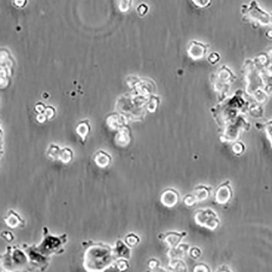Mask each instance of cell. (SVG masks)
I'll list each match as a JSON object with an SVG mask.
<instances>
[{
    "label": "cell",
    "instance_id": "1",
    "mask_svg": "<svg viewBox=\"0 0 272 272\" xmlns=\"http://www.w3.org/2000/svg\"><path fill=\"white\" fill-rule=\"evenodd\" d=\"M83 266L87 272H102L107 270L116 261L110 245L92 240L83 242Z\"/></svg>",
    "mask_w": 272,
    "mask_h": 272
},
{
    "label": "cell",
    "instance_id": "18",
    "mask_svg": "<svg viewBox=\"0 0 272 272\" xmlns=\"http://www.w3.org/2000/svg\"><path fill=\"white\" fill-rule=\"evenodd\" d=\"M188 253L189 254L191 258L196 260L200 258L202 255V251L200 248L195 247L191 248H190Z\"/></svg>",
    "mask_w": 272,
    "mask_h": 272
},
{
    "label": "cell",
    "instance_id": "8",
    "mask_svg": "<svg viewBox=\"0 0 272 272\" xmlns=\"http://www.w3.org/2000/svg\"><path fill=\"white\" fill-rule=\"evenodd\" d=\"M2 219L5 224L10 229L17 228H24L26 226L25 219L13 209H10Z\"/></svg>",
    "mask_w": 272,
    "mask_h": 272
},
{
    "label": "cell",
    "instance_id": "12",
    "mask_svg": "<svg viewBox=\"0 0 272 272\" xmlns=\"http://www.w3.org/2000/svg\"><path fill=\"white\" fill-rule=\"evenodd\" d=\"M190 249V245L187 243H180L178 246L170 248L167 256L170 259V260L175 259H181L184 258V256L188 253Z\"/></svg>",
    "mask_w": 272,
    "mask_h": 272
},
{
    "label": "cell",
    "instance_id": "21",
    "mask_svg": "<svg viewBox=\"0 0 272 272\" xmlns=\"http://www.w3.org/2000/svg\"><path fill=\"white\" fill-rule=\"evenodd\" d=\"M148 267L150 269L156 271V270H162V271H165L164 269H160V262L159 261L156 259H151L149 261Z\"/></svg>",
    "mask_w": 272,
    "mask_h": 272
},
{
    "label": "cell",
    "instance_id": "5",
    "mask_svg": "<svg viewBox=\"0 0 272 272\" xmlns=\"http://www.w3.org/2000/svg\"><path fill=\"white\" fill-rule=\"evenodd\" d=\"M194 219L196 223L201 227L214 231L219 226V220L217 213L211 208L200 209L195 214Z\"/></svg>",
    "mask_w": 272,
    "mask_h": 272
},
{
    "label": "cell",
    "instance_id": "4",
    "mask_svg": "<svg viewBox=\"0 0 272 272\" xmlns=\"http://www.w3.org/2000/svg\"><path fill=\"white\" fill-rule=\"evenodd\" d=\"M22 246L28 256L30 271L39 270L44 272L48 269L50 257L44 256L36 251L34 247L35 244L29 245L24 243Z\"/></svg>",
    "mask_w": 272,
    "mask_h": 272
},
{
    "label": "cell",
    "instance_id": "6",
    "mask_svg": "<svg viewBox=\"0 0 272 272\" xmlns=\"http://www.w3.org/2000/svg\"><path fill=\"white\" fill-rule=\"evenodd\" d=\"M233 197V188L229 180L219 186L214 195V200L219 205H224L228 204Z\"/></svg>",
    "mask_w": 272,
    "mask_h": 272
},
{
    "label": "cell",
    "instance_id": "9",
    "mask_svg": "<svg viewBox=\"0 0 272 272\" xmlns=\"http://www.w3.org/2000/svg\"><path fill=\"white\" fill-rule=\"evenodd\" d=\"M160 201L164 206L169 208L173 207L179 202V193L173 188H169L162 192Z\"/></svg>",
    "mask_w": 272,
    "mask_h": 272
},
{
    "label": "cell",
    "instance_id": "19",
    "mask_svg": "<svg viewBox=\"0 0 272 272\" xmlns=\"http://www.w3.org/2000/svg\"><path fill=\"white\" fill-rule=\"evenodd\" d=\"M1 237L8 243H12L15 239L13 234L12 232L6 231V230L1 232Z\"/></svg>",
    "mask_w": 272,
    "mask_h": 272
},
{
    "label": "cell",
    "instance_id": "2",
    "mask_svg": "<svg viewBox=\"0 0 272 272\" xmlns=\"http://www.w3.org/2000/svg\"><path fill=\"white\" fill-rule=\"evenodd\" d=\"M0 260L1 267L5 270L30 271L28 256L19 245L8 246Z\"/></svg>",
    "mask_w": 272,
    "mask_h": 272
},
{
    "label": "cell",
    "instance_id": "3",
    "mask_svg": "<svg viewBox=\"0 0 272 272\" xmlns=\"http://www.w3.org/2000/svg\"><path fill=\"white\" fill-rule=\"evenodd\" d=\"M43 238L40 243L36 245L35 249L41 254L50 257L53 255H60L65 252V245L68 242V235L64 234L55 236L50 233L48 227L43 228Z\"/></svg>",
    "mask_w": 272,
    "mask_h": 272
},
{
    "label": "cell",
    "instance_id": "16",
    "mask_svg": "<svg viewBox=\"0 0 272 272\" xmlns=\"http://www.w3.org/2000/svg\"><path fill=\"white\" fill-rule=\"evenodd\" d=\"M169 266L171 269L177 271H186V264L181 259H175L170 260Z\"/></svg>",
    "mask_w": 272,
    "mask_h": 272
},
{
    "label": "cell",
    "instance_id": "20",
    "mask_svg": "<svg viewBox=\"0 0 272 272\" xmlns=\"http://www.w3.org/2000/svg\"><path fill=\"white\" fill-rule=\"evenodd\" d=\"M193 3L198 7H207L211 4L212 0H192Z\"/></svg>",
    "mask_w": 272,
    "mask_h": 272
},
{
    "label": "cell",
    "instance_id": "23",
    "mask_svg": "<svg viewBox=\"0 0 272 272\" xmlns=\"http://www.w3.org/2000/svg\"><path fill=\"white\" fill-rule=\"evenodd\" d=\"M210 269L208 267L203 264H200L196 265L193 271L194 272H210Z\"/></svg>",
    "mask_w": 272,
    "mask_h": 272
},
{
    "label": "cell",
    "instance_id": "15",
    "mask_svg": "<svg viewBox=\"0 0 272 272\" xmlns=\"http://www.w3.org/2000/svg\"><path fill=\"white\" fill-rule=\"evenodd\" d=\"M124 242L130 248H133L139 244L140 239L138 235L132 233L128 234L125 237Z\"/></svg>",
    "mask_w": 272,
    "mask_h": 272
},
{
    "label": "cell",
    "instance_id": "24",
    "mask_svg": "<svg viewBox=\"0 0 272 272\" xmlns=\"http://www.w3.org/2000/svg\"><path fill=\"white\" fill-rule=\"evenodd\" d=\"M138 13L141 16L145 15L147 12L148 7L144 4H141L138 7Z\"/></svg>",
    "mask_w": 272,
    "mask_h": 272
},
{
    "label": "cell",
    "instance_id": "13",
    "mask_svg": "<svg viewBox=\"0 0 272 272\" xmlns=\"http://www.w3.org/2000/svg\"><path fill=\"white\" fill-rule=\"evenodd\" d=\"M94 161L98 167L104 169L110 164L111 158L107 154L101 151L94 155Z\"/></svg>",
    "mask_w": 272,
    "mask_h": 272
},
{
    "label": "cell",
    "instance_id": "22",
    "mask_svg": "<svg viewBox=\"0 0 272 272\" xmlns=\"http://www.w3.org/2000/svg\"><path fill=\"white\" fill-rule=\"evenodd\" d=\"M184 203L188 207L194 206L197 204L192 194L186 196L184 198Z\"/></svg>",
    "mask_w": 272,
    "mask_h": 272
},
{
    "label": "cell",
    "instance_id": "7",
    "mask_svg": "<svg viewBox=\"0 0 272 272\" xmlns=\"http://www.w3.org/2000/svg\"><path fill=\"white\" fill-rule=\"evenodd\" d=\"M186 232H169L159 235V238L166 243L170 248H175L181 243L183 238L187 236Z\"/></svg>",
    "mask_w": 272,
    "mask_h": 272
},
{
    "label": "cell",
    "instance_id": "10",
    "mask_svg": "<svg viewBox=\"0 0 272 272\" xmlns=\"http://www.w3.org/2000/svg\"><path fill=\"white\" fill-rule=\"evenodd\" d=\"M113 252L116 260L123 259L129 260L132 258V249L123 240H117L115 246L113 248Z\"/></svg>",
    "mask_w": 272,
    "mask_h": 272
},
{
    "label": "cell",
    "instance_id": "17",
    "mask_svg": "<svg viewBox=\"0 0 272 272\" xmlns=\"http://www.w3.org/2000/svg\"><path fill=\"white\" fill-rule=\"evenodd\" d=\"M133 0H118V7L120 11L127 12L132 6Z\"/></svg>",
    "mask_w": 272,
    "mask_h": 272
},
{
    "label": "cell",
    "instance_id": "14",
    "mask_svg": "<svg viewBox=\"0 0 272 272\" xmlns=\"http://www.w3.org/2000/svg\"><path fill=\"white\" fill-rule=\"evenodd\" d=\"M130 265L128 260L120 259H117L111 266L107 270H111L114 271L122 272L128 270L129 269Z\"/></svg>",
    "mask_w": 272,
    "mask_h": 272
},
{
    "label": "cell",
    "instance_id": "11",
    "mask_svg": "<svg viewBox=\"0 0 272 272\" xmlns=\"http://www.w3.org/2000/svg\"><path fill=\"white\" fill-rule=\"evenodd\" d=\"M211 193V187L202 185L196 187L191 194L197 203L207 200L210 197Z\"/></svg>",
    "mask_w": 272,
    "mask_h": 272
}]
</instances>
